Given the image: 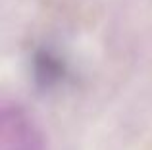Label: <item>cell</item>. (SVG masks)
Returning a JSON list of instances; mask_svg holds the SVG:
<instances>
[{
	"label": "cell",
	"instance_id": "obj_1",
	"mask_svg": "<svg viewBox=\"0 0 152 150\" xmlns=\"http://www.w3.org/2000/svg\"><path fill=\"white\" fill-rule=\"evenodd\" d=\"M33 71H35V79L41 87H50L54 83H58L60 79H64V64L60 58H56L48 50H41L37 52L33 62Z\"/></svg>",
	"mask_w": 152,
	"mask_h": 150
}]
</instances>
